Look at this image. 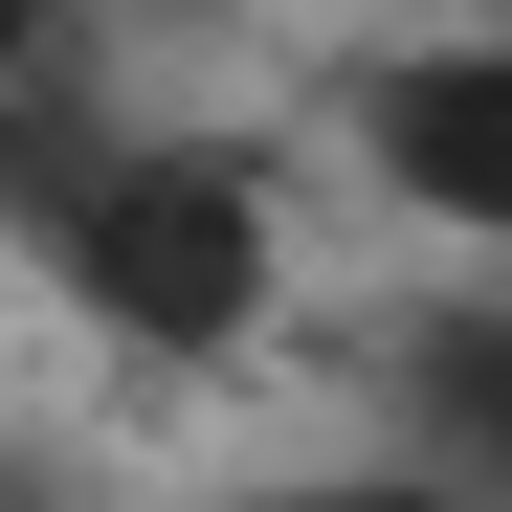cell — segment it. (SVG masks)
Instances as JSON below:
<instances>
[{"label":"cell","instance_id":"1","mask_svg":"<svg viewBox=\"0 0 512 512\" xmlns=\"http://www.w3.org/2000/svg\"><path fill=\"white\" fill-rule=\"evenodd\" d=\"M23 245L112 357H245L290 290V201L245 134H23Z\"/></svg>","mask_w":512,"mask_h":512},{"label":"cell","instance_id":"4","mask_svg":"<svg viewBox=\"0 0 512 512\" xmlns=\"http://www.w3.org/2000/svg\"><path fill=\"white\" fill-rule=\"evenodd\" d=\"M245 512H468L446 468H290V490H245Z\"/></svg>","mask_w":512,"mask_h":512},{"label":"cell","instance_id":"3","mask_svg":"<svg viewBox=\"0 0 512 512\" xmlns=\"http://www.w3.org/2000/svg\"><path fill=\"white\" fill-rule=\"evenodd\" d=\"M401 401H423V468H446L468 512H512V290L423 334V379H401Z\"/></svg>","mask_w":512,"mask_h":512},{"label":"cell","instance_id":"2","mask_svg":"<svg viewBox=\"0 0 512 512\" xmlns=\"http://www.w3.org/2000/svg\"><path fill=\"white\" fill-rule=\"evenodd\" d=\"M334 134L379 156V201H401V223H446V245H512V23H423V45H357Z\"/></svg>","mask_w":512,"mask_h":512}]
</instances>
